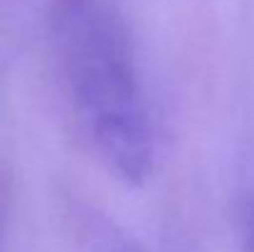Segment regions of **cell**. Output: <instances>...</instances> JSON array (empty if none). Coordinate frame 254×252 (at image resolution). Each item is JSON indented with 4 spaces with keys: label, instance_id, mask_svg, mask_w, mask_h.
Instances as JSON below:
<instances>
[{
    "label": "cell",
    "instance_id": "obj_2",
    "mask_svg": "<svg viewBox=\"0 0 254 252\" xmlns=\"http://www.w3.org/2000/svg\"><path fill=\"white\" fill-rule=\"evenodd\" d=\"M252 243H254V230H252Z\"/></svg>",
    "mask_w": 254,
    "mask_h": 252
},
{
    "label": "cell",
    "instance_id": "obj_1",
    "mask_svg": "<svg viewBox=\"0 0 254 252\" xmlns=\"http://www.w3.org/2000/svg\"><path fill=\"white\" fill-rule=\"evenodd\" d=\"M64 70L96 154L116 178L141 185L153 170V131L116 30L94 15L77 20L64 40Z\"/></svg>",
    "mask_w": 254,
    "mask_h": 252
}]
</instances>
